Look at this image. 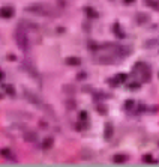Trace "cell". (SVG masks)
I'll return each instance as SVG.
<instances>
[{
  "mask_svg": "<svg viewBox=\"0 0 159 167\" xmlns=\"http://www.w3.org/2000/svg\"><path fill=\"white\" fill-rule=\"evenodd\" d=\"M66 63L71 66H78V65H81V59L75 57V56H71V57H66Z\"/></svg>",
  "mask_w": 159,
  "mask_h": 167,
  "instance_id": "52a82bcc",
  "label": "cell"
},
{
  "mask_svg": "<svg viewBox=\"0 0 159 167\" xmlns=\"http://www.w3.org/2000/svg\"><path fill=\"white\" fill-rule=\"evenodd\" d=\"M77 78H78V80H84V78H86V72H80L78 75H77Z\"/></svg>",
  "mask_w": 159,
  "mask_h": 167,
  "instance_id": "603a6c76",
  "label": "cell"
},
{
  "mask_svg": "<svg viewBox=\"0 0 159 167\" xmlns=\"http://www.w3.org/2000/svg\"><path fill=\"white\" fill-rule=\"evenodd\" d=\"M134 105H135V102H134V100H128L125 102V110H132L134 109Z\"/></svg>",
  "mask_w": 159,
  "mask_h": 167,
  "instance_id": "e0dca14e",
  "label": "cell"
},
{
  "mask_svg": "<svg viewBox=\"0 0 159 167\" xmlns=\"http://www.w3.org/2000/svg\"><path fill=\"white\" fill-rule=\"evenodd\" d=\"M23 137H24V140L29 142V143H35L38 140V134H35V133H26Z\"/></svg>",
  "mask_w": 159,
  "mask_h": 167,
  "instance_id": "8fae6325",
  "label": "cell"
},
{
  "mask_svg": "<svg viewBox=\"0 0 159 167\" xmlns=\"http://www.w3.org/2000/svg\"><path fill=\"white\" fill-rule=\"evenodd\" d=\"M123 2H125L126 5H131V3H134V2H135V0H123Z\"/></svg>",
  "mask_w": 159,
  "mask_h": 167,
  "instance_id": "d4e9b609",
  "label": "cell"
},
{
  "mask_svg": "<svg viewBox=\"0 0 159 167\" xmlns=\"http://www.w3.org/2000/svg\"><path fill=\"white\" fill-rule=\"evenodd\" d=\"M147 5L149 6H152V8H155V9H159V5L155 2V0H147Z\"/></svg>",
  "mask_w": 159,
  "mask_h": 167,
  "instance_id": "44dd1931",
  "label": "cell"
},
{
  "mask_svg": "<svg viewBox=\"0 0 159 167\" xmlns=\"http://www.w3.org/2000/svg\"><path fill=\"white\" fill-rule=\"evenodd\" d=\"M54 145V139L53 137H47L42 142V149H51V146Z\"/></svg>",
  "mask_w": 159,
  "mask_h": 167,
  "instance_id": "7c38bea8",
  "label": "cell"
},
{
  "mask_svg": "<svg viewBox=\"0 0 159 167\" xmlns=\"http://www.w3.org/2000/svg\"><path fill=\"white\" fill-rule=\"evenodd\" d=\"M0 14H2L3 18H12L14 17V8L12 6H3Z\"/></svg>",
  "mask_w": 159,
  "mask_h": 167,
  "instance_id": "5b68a950",
  "label": "cell"
},
{
  "mask_svg": "<svg viewBox=\"0 0 159 167\" xmlns=\"http://www.w3.org/2000/svg\"><path fill=\"white\" fill-rule=\"evenodd\" d=\"M113 32H114V35H116L117 38H120V39H123V38L126 36L125 32L122 30V26H120L119 23H116V24L113 26Z\"/></svg>",
  "mask_w": 159,
  "mask_h": 167,
  "instance_id": "8992f818",
  "label": "cell"
},
{
  "mask_svg": "<svg viewBox=\"0 0 159 167\" xmlns=\"http://www.w3.org/2000/svg\"><path fill=\"white\" fill-rule=\"evenodd\" d=\"M26 95L29 96V101H30V102H35V104H39V102H41V101L38 100V96H35V95L29 93V92H26Z\"/></svg>",
  "mask_w": 159,
  "mask_h": 167,
  "instance_id": "d6986e66",
  "label": "cell"
},
{
  "mask_svg": "<svg viewBox=\"0 0 159 167\" xmlns=\"http://www.w3.org/2000/svg\"><path fill=\"white\" fill-rule=\"evenodd\" d=\"M26 11L36 14V15H50L51 9L45 5H42V3H35V5H30V6H26Z\"/></svg>",
  "mask_w": 159,
  "mask_h": 167,
  "instance_id": "3957f363",
  "label": "cell"
},
{
  "mask_svg": "<svg viewBox=\"0 0 159 167\" xmlns=\"http://www.w3.org/2000/svg\"><path fill=\"white\" fill-rule=\"evenodd\" d=\"M2 88L5 89L6 95H9V96H12V98L17 95V92H15V89H14V86H12V84H2Z\"/></svg>",
  "mask_w": 159,
  "mask_h": 167,
  "instance_id": "30bf717a",
  "label": "cell"
},
{
  "mask_svg": "<svg viewBox=\"0 0 159 167\" xmlns=\"http://www.w3.org/2000/svg\"><path fill=\"white\" fill-rule=\"evenodd\" d=\"M158 42H159V41H150V42L146 44V47H150V45H158Z\"/></svg>",
  "mask_w": 159,
  "mask_h": 167,
  "instance_id": "cb8c5ba5",
  "label": "cell"
},
{
  "mask_svg": "<svg viewBox=\"0 0 159 167\" xmlns=\"http://www.w3.org/2000/svg\"><path fill=\"white\" fill-rule=\"evenodd\" d=\"M84 12H86V15H87L89 18H98V17H99L98 12H96V9H93L90 6H86V8H84Z\"/></svg>",
  "mask_w": 159,
  "mask_h": 167,
  "instance_id": "9c48e42d",
  "label": "cell"
},
{
  "mask_svg": "<svg viewBox=\"0 0 159 167\" xmlns=\"http://www.w3.org/2000/svg\"><path fill=\"white\" fill-rule=\"evenodd\" d=\"M2 156H3V158H8V160L11 158V160L15 161V158H14V155H12V152L9 151V149H6V148H3V149H2Z\"/></svg>",
  "mask_w": 159,
  "mask_h": 167,
  "instance_id": "5bb4252c",
  "label": "cell"
},
{
  "mask_svg": "<svg viewBox=\"0 0 159 167\" xmlns=\"http://www.w3.org/2000/svg\"><path fill=\"white\" fill-rule=\"evenodd\" d=\"M134 72H138L141 81H149L150 80V68L144 62H138L135 66H134Z\"/></svg>",
  "mask_w": 159,
  "mask_h": 167,
  "instance_id": "7a4b0ae2",
  "label": "cell"
},
{
  "mask_svg": "<svg viewBox=\"0 0 159 167\" xmlns=\"http://www.w3.org/2000/svg\"><path fill=\"white\" fill-rule=\"evenodd\" d=\"M116 78H117V81H119V83H125L126 80H128V74H125V72H120V74H117V75H116Z\"/></svg>",
  "mask_w": 159,
  "mask_h": 167,
  "instance_id": "2e32d148",
  "label": "cell"
},
{
  "mask_svg": "<svg viewBox=\"0 0 159 167\" xmlns=\"http://www.w3.org/2000/svg\"><path fill=\"white\" fill-rule=\"evenodd\" d=\"M8 59H11V60H15V56H14V54H8Z\"/></svg>",
  "mask_w": 159,
  "mask_h": 167,
  "instance_id": "484cf974",
  "label": "cell"
},
{
  "mask_svg": "<svg viewBox=\"0 0 159 167\" xmlns=\"http://www.w3.org/2000/svg\"><path fill=\"white\" fill-rule=\"evenodd\" d=\"M143 161H144V163H147V164H152V163H155V158H153V155L147 154V155H144Z\"/></svg>",
  "mask_w": 159,
  "mask_h": 167,
  "instance_id": "ffe728a7",
  "label": "cell"
},
{
  "mask_svg": "<svg viewBox=\"0 0 159 167\" xmlns=\"http://www.w3.org/2000/svg\"><path fill=\"white\" fill-rule=\"evenodd\" d=\"M98 111H99L101 114H107V107H104V105H98Z\"/></svg>",
  "mask_w": 159,
  "mask_h": 167,
  "instance_id": "7402d4cb",
  "label": "cell"
},
{
  "mask_svg": "<svg viewBox=\"0 0 159 167\" xmlns=\"http://www.w3.org/2000/svg\"><path fill=\"white\" fill-rule=\"evenodd\" d=\"M78 119L80 121H84V122H89V114H87V111L81 110L78 113Z\"/></svg>",
  "mask_w": 159,
  "mask_h": 167,
  "instance_id": "9a60e30c",
  "label": "cell"
},
{
  "mask_svg": "<svg viewBox=\"0 0 159 167\" xmlns=\"http://www.w3.org/2000/svg\"><path fill=\"white\" fill-rule=\"evenodd\" d=\"M149 21H150V17H149L147 14H138V15H137V23H138V24L143 26V24H146V23H149Z\"/></svg>",
  "mask_w": 159,
  "mask_h": 167,
  "instance_id": "ba28073f",
  "label": "cell"
},
{
  "mask_svg": "<svg viewBox=\"0 0 159 167\" xmlns=\"http://www.w3.org/2000/svg\"><path fill=\"white\" fill-rule=\"evenodd\" d=\"M15 42L18 45V48L23 50V51H26V53L30 50V41H29V38H27V35H26L24 27H21V26L15 30Z\"/></svg>",
  "mask_w": 159,
  "mask_h": 167,
  "instance_id": "6da1fadb",
  "label": "cell"
},
{
  "mask_svg": "<svg viewBox=\"0 0 159 167\" xmlns=\"http://www.w3.org/2000/svg\"><path fill=\"white\" fill-rule=\"evenodd\" d=\"M140 86H141V83H140V81H132V83H128V89H132V90L138 89Z\"/></svg>",
  "mask_w": 159,
  "mask_h": 167,
  "instance_id": "ac0fdd59",
  "label": "cell"
},
{
  "mask_svg": "<svg viewBox=\"0 0 159 167\" xmlns=\"http://www.w3.org/2000/svg\"><path fill=\"white\" fill-rule=\"evenodd\" d=\"M114 134V125L111 122L105 123V128H104V139L105 140H111Z\"/></svg>",
  "mask_w": 159,
  "mask_h": 167,
  "instance_id": "277c9868",
  "label": "cell"
},
{
  "mask_svg": "<svg viewBox=\"0 0 159 167\" xmlns=\"http://www.w3.org/2000/svg\"><path fill=\"white\" fill-rule=\"evenodd\" d=\"M113 161L116 164H122V163L126 161V155H123V154H116V155L113 156Z\"/></svg>",
  "mask_w": 159,
  "mask_h": 167,
  "instance_id": "4fadbf2b",
  "label": "cell"
}]
</instances>
